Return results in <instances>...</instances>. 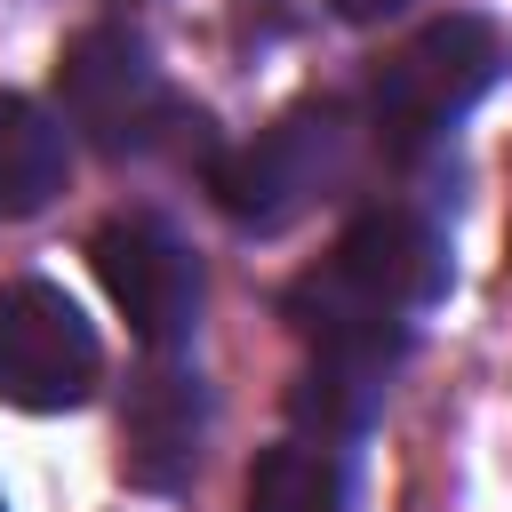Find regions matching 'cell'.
Instances as JSON below:
<instances>
[{
	"label": "cell",
	"mask_w": 512,
	"mask_h": 512,
	"mask_svg": "<svg viewBox=\"0 0 512 512\" xmlns=\"http://www.w3.org/2000/svg\"><path fill=\"white\" fill-rule=\"evenodd\" d=\"M88 264L104 280V296L120 304V320L136 328V344L176 352L200 320V264L192 248L160 224V216H112L88 240Z\"/></svg>",
	"instance_id": "cell-4"
},
{
	"label": "cell",
	"mask_w": 512,
	"mask_h": 512,
	"mask_svg": "<svg viewBox=\"0 0 512 512\" xmlns=\"http://www.w3.org/2000/svg\"><path fill=\"white\" fill-rule=\"evenodd\" d=\"M504 80V32L488 16H432L424 32H408L376 80H368V120L384 152H424L440 144L488 88Z\"/></svg>",
	"instance_id": "cell-1"
},
{
	"label": "cell",
	"mask_w": 512,
	"mask_h": 512,
	"mask_svg": "<svg viewBox=\"0 0 512 512\" xmlns=\"http://www.w3.org/2000/svg\"><path fill=\"white\" fill-rule=\"evenodd\" d=\"M56 104H64V120L96 152H144L168 128V88H160L144 40H128L120 24H88V32L64 40V56H56Z\"/></svg>",
	"instance_id": "cell-3"
},
{
	"label": "cell",
	"mask_w": 512,
	"mask_h": 512,
	"mask_svg": "<svg viewBox=\"0 0 512 512\" xmlns=\"http://www.w3.org/2000/svg\"><path fill=\"white\" fill-rule=\"evenodd\" d=\"M328 8H336L344 24H384V16H400L408 0H328Z\"/></svg>",
	"instance_id": "cell-11"
},
{
	"label": "cell",
	"mask_w": 512,
	"mask_h": 512,
	"mask_svg": "<svg viewBox=\"0 0 512 512\" xmlns=\"http://www.w3.org/2000/svg\"><path fill=\"white\" fill-rule=\"evenodd\" d=\"M104 376L96 328L56 280H8L0 288V400L24 416L80 408Z\"/></svg>",
	"instance_id": "cell-2"
},
{
	"label": "cell",
	"mask_w": 512,
	"mask_h": 512,
	"mask_svg": "<svg viewBox=\"0 0 512 512\" xmlns=\"http://www.w3.org/2000/svg\"><path fill=\"white\" fill-rule=\"evenodd\" d=\"M200 424H208L200 384L184 368H144L128 384V408H120V472H128V488H144V496L184 488L192 456H200Z\"/></svg>",
	"instance_id": "cell-7"
},
{
	"label": "cell",
	"mask_w": 512,
	"mask_h": 512,
	"mask_svg": "<svg viewBox=\"0 0 512 512\" xmlns=\"http://www.w3.org/2000/svg\"><path fill=\"white\" fill-rule=\"evenodd\" d=\"M328 272H336L352 296H368V304H384V312L408 320V312H424V304L448 296V240H440L424 216H408V208H368V216L336 240Z\"/></svg>",
	"instance_id": "cell-6"
},
{
	"label": "cell",
	"mask_w": 512,
	"mask_h": 512,
	"mask_svg": "<svg viewBox=\"0 0 512 512\" xmlns=\"http://www.w3.org/2000/svg\"><path fill=\"white\" fill-rule=\"evenodd\" d=\"M344 168V128L336 112H288L280 128H264L256 144L224 152L208 168V192L232 224H256V232H280L328 176Z\"/></svg>",
	"instance_id": "cell-5"
},
{
	"label": "cell",
	"mask_w": 512,
	"mask_h": 512,
	"mask_svg": "<svg viewBox=\"0 0 512 512\" xmlns=\"http://www.w3.org/2000/svg\"><path fill=\"white\" fill-rule=\"evenodd\" d=\"M240 512H344V464L320 440H280L248 464Z\"/></svg>",
	"instance_id": "cell-9"
},
{
	"label": "cell",
	"mask_w": 512,
	"mask_h": 512,
	"mask_svg": "<svg viewBox=\"0 0 512 512\" xmlns=\"http://www.w3.org/2000/svg\"><path fill=\"white\" fill-rule=\"evenodd\" d=\"M64 184V128L32 96H0V216H40Z\"/></svg>",
	"instance_id": "cell-8"
},
{
	"label": "cell",
	"mask_w": 512,
	"mask_h": 512,
	"mask_svg": "<svg viewBox=\"0 0 512 512\" xmlns=\"http://www.w3.org/2000/svg\"><path fill=\"white\" fill-rule=\"evenodd\" d=\"M384 384H392V376H376V368L312 360V368L296 376L288 408H296V416H304L320 440H352V432H368V424H376V408H384Z\"/></svg>",
	"instance_id": "cell-10"
}]
</instances>
